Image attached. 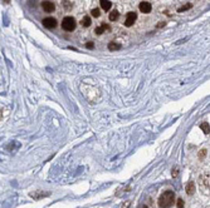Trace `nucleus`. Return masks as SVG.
<instances>
[{
  "mask_svg": "<svg viewBox=\"0 0 210 208\" xmlns=\"http://www.w3.org/2000/svg\"><path fill=\"white\" fill-rule=\"evenodd\" d=\"M174 201H175V193L171 191H166L160 196L159 207L160 208H170L174 204Z\"/></svg>",
  "mask_w": 210,
  "mask_h": 208,
  "instance_id": "obj_1",
  "label": "nucleus"
},
{
  "mask_svg": "<svg viewBox=\"0 0 210 208\" xmlns=\"http://www.w3.org/2000/svg\"><path fill=\"white\" fill-rule=\"evenodd\" d=\"M62 28L67 31H73L76 29V20L72 17H66L62 20Z\"/></svg>",
  "mask_w": 210,
  "mask_h": 208,
  "instance_id": "obj_2",
  "label": "nucleus"
},
{
  "mask_svg": "<svg viewBox=\"0 0 210 208\" xmlns=\"http://www.w3.org/2000/svg\"><path fill=\"white\" fill-rule=\"evenodd\" d=\"M136 19H137V15H136V13H133V12H130V13L127 14V17H126L125 25H126V26H131L132 24H135Z\"/></svg>",
  "mask_w": 210,
  "mask_h": 208,
  "instance_id": "obj_3",
  "label": "nucleus"
},
{
  "mask_svg": "<svg viewBox=\"0 0 210 208\" xmlns=\"http://www.w3.org/2000/svg\"><path fill=\"white\" fill-rule=\"evenodd\" d=\"M43 25L45 26L47 29H53V28H55L57 26V20L54 19V18H45V19H43Z\"/></svg>",
  "mask_w": 210,
  "mask_h": 208,
  "instance_id": "obj_4",
  "label": "nucleus"
},
{
  "mask_svg": "<svg viewBox=\"0 0 210 208\" xmlns=\"http://www.w3.org/2000/svg\"><path fill=\"white\" fill-rule=\"evenodd\" d=\"M140 10L144 14H147L152 10V5L150 3H147V1H142V3H140Z\"/></svg>",
  "mask_w": 210,
  "mask_h": 208,
  "instance_id": "obj_5",
  "label": "nucleus"
},
{
  "mask_svg": "<svg viewBox=\"0 0 210 208\" xmlns=\"http://www.w3.org/2000/svg\"><path fill=\"white\" fill-rule=\"evenodd\" d=\"M42 8H43V10L45 13H52L55 9L54 4L50 3V1H43V3H42Z\"/></svg>",
  "mask_w": 210,
  "mask_h": 208,
  "instance_id": "obj_6",
  "label": "nucleus"
},
{
  "mask_svg": "<svg viewBox=\"0 0 210 208\" xmlns=\"http://www.w3.org/2000/svg\"><path fill=\"white\" fill-rule=\"evenodd\" d=\"M106 30H109V25H107V24L103 23V24H101V25H99L98 28L96 29V34H97V35H101V34H103Z\"/></svg>",
  "mask_w": 210,
  "mask_h": 208,
  "instance_id": "obj_7",
  "label": "nucleus"
},
{
  "mask_svg": "<svg viewBox=\"0 0 210 208\" xmlns=\"http://www.w3.org/2000/svg\"><path fill=\"white\" fill-rule=\"evenodd\" d=\"M99 4H101V8H102L103 10H106V12H108V10L111 9V7H112L111 1H108V0H101V1H99Z\"/></svg>",
  "mask_w": 210,
  "mask_h": 208,
  "instance_id": "obj_8",
  "label": "nucleus"
},
{
  "mask_svg": "<svg viewBox=\"0 0 210 208\" xmlns=\"http://www.w3.org/2000/svg\"><path fill=\"white\" fill-rule=\"evenodd\" d=\"M81 24H82V26H86V28H88V26L92 24L91 18L90 17H83L82 20H81Z\"/></svg>",
  "mask_w": 210,
  "mask_h": 208,
  "instance_id": "obj_9",
  "label": "nucleus"
},
{
  "mask_svg": "<svg viewBox=\"0 0 210 208\" xmlns=\"http://www.w3.org/2000/svg\"><path fill=\"white\" fill-rule=\"evenodd\" d=\"M194 192H195V184H194L192 182L187 183V186H186V193L187 194H194Z\"/></svg>",
  "mask_w": 210,
  "mask_h": 208,
  "instance_id": "obj_10",
  "label": "nucleus"
},
{
  "mask_svg": "<svg viewBox=\"0 0 210 208\" xmlns=\"http://www.w3.org/2000/svg\"><path fill=\"white\" fill-rule=\"evenodd\" d=\"M118 17H120V14H118L117 10H113V12L109 13V20L111 21H116L118 19Z\"/></svg>",
  "mask_w": 210,
  "mask_h": 208,
  "instance_id": "obj_11",
  "label": "nucleus"
},
{
  "mask_svg": "<svg viewBox=\"0 0 210 208\" xmlns=\"http://www.w3.org/2000/svg\"><path fill=\"white\" fill-rule=\"evenodd\" d=\"M108 49L109 50H118V49H121V45L116 44V43H109V44H108Z\"/></svg>",
  "mask_w": 210,
  "mask_h": 208,
  "instance_id": "obj_12",
  "label": "nucleus"
},
{
  "mask_svg": "<svg viewBox=\"0 0 210 208\" xmlns=\"http://www.w3.org/2000/svg\"><path fill=\"white\" fill-rule=\"evenodd\" d=\"M200 128L204 130V133H205V134H209V133H210V125H209L208 123H203V124L200 125Z\"/></svg>",
  "mask_w": 210,
  "mask_h": 208,
  "instance_id": "obj_13",
  "label": "nucleus"
},
{
  "mask_svg": "<svg viewBox=\"0 0 210 208\" xmlns=\"http://www.w3.org/2000/svg\"><path fill=\"white\" fill-rule=\"evenodd\" d=\"M192 7V4H187V5H184V7H181V8H179L177 9V12L179 13H181V12H185V10H189Z\"/></svg>",
  "mask_w": 210,
  "mask_h": 208,
  "instance_id": "obj_14",
  "label": "nucleus"
},
{
  "mask_svg": "<svg viewBox=\"0 0 210 208\" xmlns=\"http://www.w3.org/2000/svg\"><path fill=\"white\" fill-rule=\"evenodd\" d=\"M91 14L93 15L94 18H98V17H99V9H92Z\"/></svg>",
  "mask_w": 210,
  "mask_h": 208,
  "instance_id": "obj_15",
  "label": "nucleus"
},
{
  "mask_svg": "<svg viewBox=\"0 0 210 208\" xmlns=\"http://www.w3.org/2000/svg\"><path fill=\"white\" fill-rule=\"evenodd\" d=\"M177 208H184V201L181 198L177 199Z\"/></svg>",
  "mask_w": 210,
  "mask_h": 208,
  "instance_id": "obj_16",
  "label": "nucleus"
},
{
  "mask_svg": "<svg viewBox=\"0 0 210 208\" xmlns=\"http://www.w3.org/2000/svg\"><path fill=\"white\" fill-rule=\"evenodd\" d=\"M205 153H206L205 149H204V151H200V159H203V157H205Z\"/></svg>",
  "mask_w": 210,
  "mask_h": 208,
  "instance_id": "obj_17",
  "label": "nucleus"
},
{
  "mask_svg": "<svg viewBox=\"0 0 210 208\" xmlns=\"http://www.w3.org/2000/svg\"><path fill=\"white\" fill-rule=\"evenodd\" d=\"M86 46L88 48V49H93V46H94V45H93V43H87V45H86Z\"/></svg>",
  "mask_w": 210,
  "mask_h": 208,
  "instance_id": "obj_18",
  "label": "nucleus"
},
{
  "mask_svg": "<svg viewBox=\"0 0 210 208\" xmlns=\"http://www.w3.org/2000/svg\"><path fill=\"white\" fill-rule=\"evenodd\" d=\"M141 208H147V206H142V207H141Z\"/></svg>",
  "mask_w": 210,
  "mask_h": 208,
  "instance_id": "obj_19",
  "label": "nucleus"
}]
</instances>
